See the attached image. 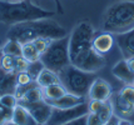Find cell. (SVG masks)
I'll return each mask as SVG.
<instances>
[{
  "instance_id": "6da1fadb",
  "label": "cell",
  "mask_w": 134,
  "mask_h": 125,
  "mask_svg": "<svg viewBox=\"0 0 134 125\" xmlns=\"http://www.w3.org/2000/svg\"><path fill=\"white\" fill-rule=\"evenodd\" d=\"M93 36V25L88 21L79 23L69 36L70 64L83 72L95 73L105 65L104 55L97 53L92 46Z\"/></svg>"
},
{
  "instance_id": "7a4b0ae2",
  "label": "cell",
  "mask_w": 134,
  "mask_h": 125,
  "mask_svg": "<svg viewBox=\"0 0 134 125\" xmlns=\"http://www.w3.org/2000/svg\"><path fill=\"white\" fill-rule=\"evenodd\" d=\"M66 34H68L66 30L59 23L50 18H47L12 25L6 33V38L25 44L39 38L49 39V40L62 39L66 36Z\"/></svg>"
},
{
  "instance_id": "3957f363",
  "label": "cell",
  "mask_w": 134,
  "mask_h": 125,
  "mask_svg": "<svg viewBox=\"0 0 134 125\" xmlns=\"http://www.w3.org/2000/svg\"><path fill=\"white\" fill-rule=\"evenodd\" d=\"M54 15V11L39 8L31 0H21L18 3L0 0V23L8 24L10 26L36 19L53 18Z\"/></svg>"
},
{
  "instance_id": "277c9868",
  "label": "cell",
  "mask_w": 134,
  "mask_h": 125,
  "mask_svg": "<svg viewBox=\"0 0 134 125\" xmlns=\"http://www.w3.org/2000/svg\"><path fill=\"white\" fill-rule=\"evenodd\" d=\"M103 31L123 34L134 29V1H117L111 4L103 15Z\"/></svg>"
},
{
  "instance_id": "5b68a950",
  "label": "cell",
  "mask_w": 134,
  "mask_h": 125,
  "mask_svg": "<svg viewBox=\"0 0 134 125\" xmlns=\"http://www.w3.org/2000/svg\"><path fill=\"white\" fill-rule=\"evenodd\" d=\"M58 75L60 78V83L63 84V86L68 93L83 96V98L88 96L90 85L97 78L94 75V73L83 72L80 69L73 66L71 64L62 69L58 73Z\"/></svg>"
},
{
  "instance_id": "8992f818",
  "label": "cell",
  "mask_w": 134,
  "mask_h": 125,
  "mask_svg": "<svg viewBox=\"0 0 134 125\" xmlns=\"http://www.w3.org/2000/svg\"><path fill=\"white\" fill-rule=\"evenodd\" d=\"M40 61L44 68L55 73H59L65 66L70 65L69 58V38L52 40L47 50L40 55Z\"/></svg>"
},
{
  "instance_id": "52a82bcc",
  "label": "cell",
  "mask_w": 134,
  "mask_h": 125,
  "mask_svg": "<svg viewBox=\"0 0 134 125\" xmlns=\"http://www.w3.org/2000/svg\"><path fill=\"white\" fill-rule=\"evenodd\" d=\"M88 114V101L82 103L79 105H75L73 108H66V109H59V108H53L52 115L45 125H65L69 121L76 119L79 116L87 115Z\"/></svg>"
},
{
  "instance_id": "ba28073f",
  "label": "cell",
  "mask_w": 134,
  "mask_h": 125,
  "mask_svg": "<svg viewBox=\"0 0 134 125\" xmlns=\"http://www.w3.org/2000/svg\"><path fill=\"white\" fill-rule=\"evenodd\" d=\"M23 106L29 111L30 115L34 118V120L39 125L47 124V121L50 118L52 110H53V106L45 99H43L40 101H36V103L26 104V105H23Z\"/></svg>"
},
{
  "instance_id": "9c48e42d",
  "label": "cell",
  "mask_w": 134,
  "mask_h": 125,
  "mask_svg": "<svg viewBox=\"0 0 134 125\" xmlns=\"http://www.w3.org/2000/svg\"><path fill=\"white\" fill-rule=\"evenodd\" d=\"M89 100H99L108 101L111 98V86L108 81H105L102 78H95L90 85V89L88 93Z\"/></svg>"
},
{
  "instance_id": "30bf717a",
  "label": "cell",
  "mask_w": 134,
  "mask_h": 125,
  "mask_svg": "<svg viewBox=\"0 0 134 125\" xmlns=\"http://www.w3.org/2000/svg\"><path fill=\"white\" fill-rule=\"evenodd\" d=\"M117 43L124 59L134 58V29L123 34H118Z\"/></svg>"
},
{
  "instance_id": "8fae6325",
  "label": "cell",
  "mask_w": 134,
  "mask_h": 125,
  "mask_svg": "<svg viewBox=\"0 0 134 125\" xmlns=\"http://www.w3.org/2000/svg\"><path fill=\"white\" fill-rule=\"evenodd\" d=\"M113 44H114V38L113 34L110 33H107L103 31L98 35L93 36V40H92V46L97 53L104 55L108 51H110V49L113 48Z\"/></svg>"
},
{
  "instance_id": "7c38bea8",
  "label": "cell",
  "mask_w": 134,
  "mask_h": 125,
  "mask_svg": "<svg viewBox=\"0 0 134 125\" xmlns=\"http://www.w3.org/2000/svg\"><path fill=\"white\" fill-rule=\"evenodd\" d=\"M111 73H113V75L117 78V79H119V80L123 81L124 84H127V85H133L134 73L129 69L128 63H127V60L125 59L118 61L117 64L113 66Z\"/></svg>"
},
{
  "instance_id": "4fadbf2b",
  "label": "cell",
  "mask_w": 134,
  "mask_h": 125,
  "mask_svg": "<svg viewBox=\"0 0 134 125\" xmlns=\"http://www.w3.org/2000/svg\"><path fill=\"white\" fill-rule=\"evenodd\" d=\"M111 105H113V111L114 115H117L118 118H130L134 114V106L130 105L128 101H125L122 96L119 95V93L114 95L113 100H111Z\"/></svg>"
},
{
  "instance_id": "5bb4252c",
  "label": "cell",
  "mask_w": 134,
  "mask_h": 125,
  "mask_svg": "<svg viewBox=\"0 0 134 125\" xmlns=\"http://www.w3.org/2000/svg\"><path fill=\"white\" fill-rule=\"evenodd\" d=\"M85 98L83 96H78L74 94H70V93H65L63 96H60L57 100H52L48 101L53 108H59V109H66V108H73L75 105H79L82 103H85Z\"/></svg>"
},
{
  "instance_id": "9a60e30c",
  "label": "cell",
  "mask_w": 134,
  "mask_h": 125,
  "mask_svg": "<svg viewBox=\"0 0 134 125\" xmlns=\"http://www.w3.org/2000/svg\"><path fill=\"white\" fill-rule=\"evenodd\" d=\"M12 120L18 125H39L34 120V118L30 115V113L20 104L13 109V118Z\"/></svg>"
},
{
  "instance_id": "2e32d148",
  "label": "cell",
  "mask_w": 134,
  "mask_h": 125,
  "mask_svg": "<svg viewBox=\"0 0 134 125\" xmlns=\"http://www.w3.org/2000/svg\"><path fill=\"white\" fill-rule=\"evenodd\" d=\"M35 81L38 83V85L40 88H47V86L53 85V84H60V78H59L58 73L44 68L40 72V74L38 75Z\"/></svg>"
},
{
  "instance_id": "e0dca14e",
  "label": "cell",
  "mask_w": 134,
  "mask_h": 125,
  "mask_svg": "<svg viewBox=\"0 0 134 125\" xmlns=\"http://www.w3.org/2000/svg\"><path fill=\"white\" fill-rule=\"evenodd\" d=\"M44 99L43 95V89H41L39 85H36L34 88H31L30 90H28L25 94L20 96L18 99V104L20 105H26V104H31V103H36V101H40Z\"/></svg>"
},
{
  "instance_id": "ac0fdd59",
  "label": "cell",
  "mask_w": 134,
  "mask_h": 125,
  "mask_svg": "<svg viewBox=\"0 0 134 125\" xmlns=\"http://www.w3.org/2000/svg\"><path fill=\"white\" fill-rule=\"evenodd\" d=\"M43 89V95L44 99L47 101H52V100H57L60 96H63L66 93L65 88L63 86V84H53L49 85L47 88H41Z\"/></svg>"
},
{
  "instance_id": "d6986e66",
  "label": "cell",
  "mask_w": 134,
  "mask_h": 125,
  "mask_svg": "<svg viewBox=\"0 0 134 125\" xmlns=\"http://www.w3.org/2000/svg\"><path fill=\"white\" fill-rule=\"evenodd\" d=\"M40 55L39 50L35 48V45L33 44V41L25 43L23 44V50H21V56L26 60L28 63H33L36 60H40Z\"/></svg>"
},
{
  "instance_id": "ffe728a7",
  "label": "cell",
  "mask_w": 134,
  "mask_h": 125,
  "mask_svg": "<svg viewBox=\"0 0 134 125\" xmlns=\"http://www.w3.org/2000/svg\"><path fill=\"white\" fill-rule=\"evenodd\" d=\"M3 53L5 55H12V56H21V50H23V44L16 41V40H10L8 39V41L1 46Z\"/></svg>"
},
{
  "instance_id": "44dd1931",
  "label": "cell",
  "mask_w": 134,
  "mask_h": 125,
  "mask_svg": "<svg viewBox=\"0 0 134 125\" xmlns=\"http://www.w3.org/2000/svg\"><path fill=\"white\" fill-rule=\"evenodd\" d=\"M44 69V65L40 60H36V61H33V63H29L28 65V69H26V73L29 74V76L31 78V80H36L38 75L40 74V72Z\"/></svg>"
},
{
  "instance_id": "7402d4cb",
  "label": "cell",
  "mask_w": 134,
  "mask_h": 125,
  "mask_svg": "<svg viewBox=\"0 0 134 125\" xmlns=\"http://www.w3.org/2000/svg\"><path fill=\"white\" fill-rule=\"evenodd\" d=\"M18 105V99L14 94H4L0 95V106L14 109Z\"/></svg>"
},
{
  "instance_id": "603a6c76",
  "label": "cell",
  "mask_w": 134,
  "mask_h": 125,
  "mask_svg": "<svg viewBox=\"0 0 134 125\" xmlns=\"http://www.w3.org/2000/svg\"><path fill=\"white\" fill-rule=\"evenodd\" d=\"M119 95L122 96L125 101H128L130 105L134 106V86L133 85H125L119 91Z\"/></svg>"
},
{
  "instance_id": "cb8c5ba5",
  "label": "cell",
  "mask_w": 134,
  "mask_h": 125,
  "mask_svg": "<svg viewBox=\"0 0 134 125\" xmlns=\"http://www.w3.org/2000/svg\"><path fill=\"white\" fill-rule=\"evenodd\" d=\"M13 118V109L0 106V125H4L6 121L12 120Z\"/></svg>"
},
{
  "instance_id": "d4e9b609",
  "label": "cell",
  "mask_w": 134,
  "mask_h": 125,
  "mask_svg": "<svg viewBox=\"0 0 134 125\" xmlns=\"http://www.w3.org/2000/svg\"><path fill=\"white\" fill-rule=\"evenodd\" d=\"M50 41H52V40H49V39H43V38H39V39L33 40V44L35 45V48L39 50V53L43 54L45 50H47L48 46H49Z\"/></svg>"
},
{
  "instance_id": "484cf974",
  "label": "cell",
  "mask_w": 134,
  "mask_h": 125,
  "mask_svg": "<svg viewBox=\"0 0 134 125\" xmlns=\"http://www.w3.org/2000/svg\"><path fill=\"white\" fill-rule=\"evenodd\" d=\"M105 101L99 100H89L88 101V113H97L100 108L103 106Z\"/></svg>"
},
{
  "instance_id": "4316f807",
  "label": "cell",
  "mask_w": 134,
  "mask_h": 125,
  "mask_svg": "<svg viewBox=\"0 0 134 125\" xmlns=\"http://www.w3.org/2000/svg\"><path fill=\"white\" fill-rule=\"evenodd\" d=\"M31 80V78L29 76V74L26 72H21V73H18L16 74V83L18 85H24V84H28Z\"/></svg>"
},
{
  "instance_id": "83f0119b",
  "label": "cell",
  "mask_w": 134,
  "mask_h": 125,
  "mask_svg": "<svg viewBox=\"0 0 134 125\" xmlns=\"http://www.w3.org/2000/svg\"><path fill=\"white\" fill-rule=\"evenodd\" d=\"M87 125H104L95 113H88L87 115Z\"/></svg>"
},
{
  "instance_id": "f1b7e54d",
  "label": "cell",
  "mask_w": 134,
  "mask_h": 125,
  "mask_svg": "<svg viewBox=\"0 0 134 125\" xmlns=\"http://www.w3.org/2000/svg\"><path fill=\"white\" fill-rule=\"evenodd\" d=\"M87 115H88V114H87ZM87 115L79 116V118L71 120V121H69L68 124H65V125H87Z\"/></svg>"
},
{
  "instance_id": "f546056e",
  "label": "cell",
  "mask_w": 134,
  "mask_h": 125,
  "mask_svg": "<svg viewBox=\"0 0 134 125\" xmlns=\"http://www.w3.org/2000/svg\"><path fill=\"white\" fill-rule=\"evenodd\" d=\"M104 125H119V118H118L117 115H113Z\"/></svg>"
},
{
  "instance_id": "4dcf8cb0",
  "label": "cell",
  "mask_w": 134,
  "mask_h": 125,
  "mask_svg": "<svg viewBox=\"0 0 134 125\" xmlns=\"http://www.w3.org/2000/svg\"><path fill=\"white\" fill-rule=\"evenodd\" d=\"M127 63H128L129 69L134 73V58H130V59H127Z\"/></svg>"
},
{
  "instance_id": "1f68e13d",
  "label": "cell",
  "mask_w": 134,
  "mask_h": 125,
  "mask_svg": "<svg viewBox=\"0 0 134 125\" xmlns=\"http://www.w3.org/2000/svg\"><path fill=\"white\" fill-rule=\"evenodd\" d=\"M119 125H133L129 120L123 119V118H119Z\"/></svg>"
},
{
  "instance_id": "d6a6232c",
  "label": "cell",
  "mask_w": 134,
  "mask_h": 125,
  "mask_svg": "<svg viewBox=\"0 0 134 125\" xmlns=\"http://www.w3.org/2000/svg\"><path fill=\"white\" fill-rule=\"evenodd\" d=\"M3 56H4V53H3V49L0 48V68H1V61H3Z\"/></svg>"
},
{
  "instance_id": "836d02e7",
  "label": "cell",
  "mask_w": 134,
  "mask_h": 125,
  "mask_svg": "<svg viewBox=\"0 0 134 125\" xmlns=\"http://www.w3.org/2000/svg\"><path fill=\"white\" fill-rule=\"evenodd\" d=\"M4 125H18V124H16V123H14L13 120H9V121H6Z\"/></svg>"
},
{
  "instance_id": "e575fe53",
  "label": "cell",
  "mask_w": 134,
  "mask_h": 125,
  "mask_svg": "<svg viewBox=\"0 0 134 125\" xmlns=\"http://www.w3.org/2000/svg\"><path fill=\"white\" fill-rule=\"evenodd\" d=\"M5 1H10V3H18V1H21V0H5Z\"/></svg>"
},
{
  "instance_id": "d590c367",
  "label": "cell",
  "mask_w": 134,
  "mask_h": 125,
  "mask_svg": "<svg viewBox=\"0 0 134 125\" xmlns=\"http://www.w3.org/2000/svg\"><path fill=\"white\" fill-rule=\"evenodd\" d=\"M133 86H134V83H133Z\"/></svg>"
}]
</instances>
